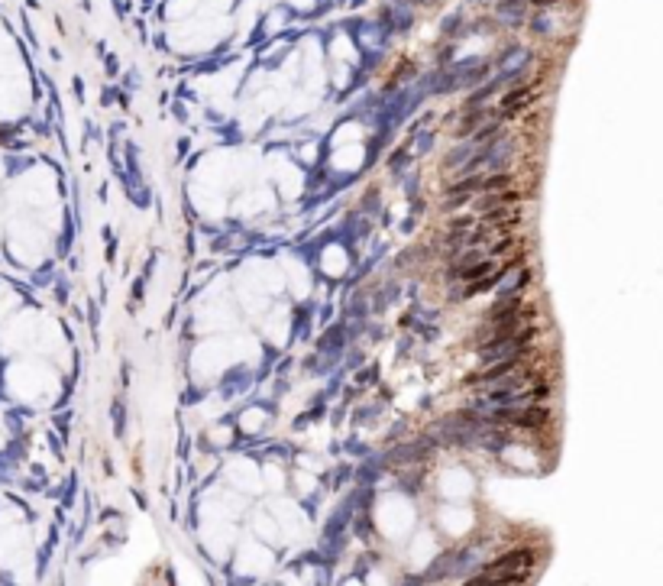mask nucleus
Returning <instances> with one entry per match:
<instances>
[{
  "mask_svg": "<svg viewBox=\"0 0 663 586\" xmlns=\"http://www.w3.org/2000/svg\"><path fill=\"white\" fill-rule=\"evenodd\" d=\"M538 564V554L534 551H508L502 557H495L492 564L482 567L485 577H505V573H530V567Z\"/></svg>",
  "mask_w": 663,
  "mask_h": 586,
  "instance_id": "nucleus-1",
  "label": "nucleus"
},
{
  "mask_svg": "<svg viewBox=\"0 0 663 586\" xmlns=\"http://www.w3.org/2000/svg\"><path fill=\"white\" fill-rule=\"evenodd\" d=\"M492 269H495V266H492V259H482V262H476V266H466V269H447V279H453V282L460 279V282L469 285V282H479V279H485Z\"/></svg>",
  "mask_w": 663,
  "mask_h": 586,
  "instance_id": "nucleus-2",
  "label": "nucleus"
},
{
  "mask_svg": "<svg viewBox=\"0 0 663 586\" xmlns=\"http://www.w3.org/2000/svg\"><path fill=\"white\" fill-rule=\"evenodd\" d=\"M511 185H515V175H508V172H495V175H482L479 191H485V195H495V191L511 188Z\"/></svg>",
  "mask_w": 663,
  "mask_h": 586,
  "instance_id": "nucleus-3",
  "label": "nucleus"
},
{
  "mask_svg": "<svg viewBox=\"0 0 663 586\" xmlns=\"http://www.w3.org/2000/svg\"><path fill=\"white\" fill-rule=\"evenodd\" d=\"M518 243H521V237H515V233H508V237H498V243L489 250V259H492V256H505V253H511V250H518Z\"/></svg>",
  "mask_w": 663,
  "mask_h": 586,
  "instance_id": "nucleus-4",
  "label": "nucleus"
},
{
  "mask_svg": "<svg viewBox=\"0 0 663 586\" xmlns=\"http://www.w3.org/2000/svg\"><path fill=\"white\" fill-rule=\"evenodd\" d=\"M489 259V253H482V250H469V253H456V262L450 269H466V266H476V262Z\"/></svg>",
  "mask_w": 663,
  "mask_h": 586,
  "instance_id": "nucleus-5",
  "label": "nucleus"
},
{
  "mask_svg": "<svg viewBox=\"0 0 663 586\" xmlns=\"http://www.w3.org/2000/svg\"><path fill=\"white\" fill-rule=\"evenodd\" d=\"M530 4H538V7H547V4H557V0H530Z\"/></svg>",
  "mask_w": 663,
  "mask_h": 586,
  "instance_id": "nucleus-6",
  "label": "nucleus"
}]
</instances>
